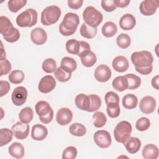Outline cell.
Here are the masks:
<instances>
[{
    "label": "cell",
    "mask_w": 159,
    "mask_h": 159,
    "mask_svg": "<svg viewBox=\"0 0 159 159\" xmlns=\"http://www.w3.org/2000/svg\"><path fill=\"white\" fill-rule=\"evenodd\" d=\"M6 52L4 50V47L2 45V43L1 42V58H6Z\"/></svg>",
    "instance_id": "obj_55"
},
{
    "label": "cell",
    "mask_w": 159,
    "mask_h": 159,
    "mask_svg": "<svg viewBox=\"0 0 159 159\" xmlns=\"http://www.w3.org/2000/svg\"><path fill=\"white\" fill-rule=\"evenodd\" d=\"M132 128L131 124L126 120L119 122L114 130L115 140L119 143H124L130 137Z\"/></svg>",
    "instance_id": "obj_8"
},
{
    "label": "cell",
    "mask_w": 159,
    "mask_h": 159,
    "mask_svg": "<svg viewBox=\"0 0 159 159\" xmlns=\"http://www.w3.org/2000/svg\"><path fill=\"white\" fill-rule=\"evenodd\" d=\"M97 31H98L97 28L90 27L88 24H86L85 22L82 24L80 29V32L81 35L88 39L94 38L97 34Z\"/></svg>",
    "instance_id": "obj_28"
},
{
    "label": "cell",
    "mask_w": 159,
    "mask_h": 159,
    "mask_svg": "<svg viewBox=\"0 0 159 159\" xmlns=\"http://www.w3.org/2000/svg\"><path fill=\"white\" fill-rule=\"evenodd\" d=\"M112 65L115 71L119 73H122L128 70L129 63L126 57L119 55L114 58Z\"/></svg>",
    "instance_id": "obj_19"
},
{
    "label": "cell",
    "mask_w": 159,
    "mask_h": 159,
    "mask_svg": "<svg viewBox=\"0 0 159 159\" xmlns=\"http://www.w3.org/2000/svg\"><path fill=\"white\" fill-rule=\"evenodd\" d=\"M42 68L43 70L47 73H53L57 70L56 61L52 58H47L43 61L42 64Z\"/></svg>",
    "instance_id": "obj_39"
},
{
    "label": "cell",
    "mask_w": 159,
    "mask_h": 159,
    "mask_svg": "<svg viewBox=\"0 0 159 159\" xmlns=\"http://www.w3.org/2000/svg\"><path fill=\"white\" fill-rule=\"evenodd\" d=\"M60 67L65 71L71 73L76 70L77 63L74 58L69 57H65L60 61Z\"/></svg>",
    "instance_id": "obj_23"
},
{
    "label": "cell",
    "mask_w": 159,
    "mask_h": 159,
    "mask_svg": "<svg viewBox=\"0 0 159 159\" xmlns=\"http://www.w3.org/2000/svg\"><path fill=\"white\" fill-rule=\"evenodd\" d=\"M158 81H159V76L158 75H156L155 76H154L152 80V85L153 86V88H154L155 89H156L157 90H158L159 89V83H158Z\"/></svg>",
    "instance_id": "obj_54"
},
{
    "label": "cell",
    "mask_w": 159,
    "mask_h": 159,
    "mask_svg": "<svg viewBox=\"0 0 159 159\" xmlns=\"http://www.w3.org/2000/svg\"><path fill=\"white\" fill-rule=\"evenodd\" d=\"M69 131L73 135L81 137L86 134V129L84 125L80 123H73L70 126Z\"/></svg>",
    "instance_id": "obj_33"
},
{
    "label": "cell",
    "mask_w": 159,
    "mask_h": 159,
    "mask_svg": "<svg viewBox=\"0 0 159 159\" xmlns=\"http://www.w3.org/2000/svg\"><path fill=\"white\" fill-rule=\"evenodd\" d=\"M30 39L34 43L41 45L45 43L47 40V34L45 30L41 27H36L30 32Z\"/></svg>",
    "instance_id": "obj_17"
},
{
    "label": "cell",
    "mask_w": 159,
    "mask_h": 159,
    "mask_svg": "<svg viewBox=\"0 0 159 159\" xmlns=\"http://www.w3.org/2000/svg\"><path fill=\"white\" fill-rule=\"evenodd\" d=\"M112 72L109 67L104 64L99 65L94 71L95 79L101 83L107 81L111 77Z\"/></svg>",
    "instance_id": "obj_14"
},
{
    "label": "cell",
    "mask_w": 159,
    "mask_h": 159,
    "mask_svg": "<svg viewBox=\"0 0 159 159\" xmlns=\"http://www.w3.org/2000/svg\"><path fill=\"white\" fill-rule=\"evenodd\" d=\"M10 89V84L7 81H0V96L2 97L7 94Z\"/></svg>",
    "instance_id": "obj_49"
},
{
    "label": "cell",
    "mask_w": 159,
    "mask_h": 159,
    "mask_svg": "<svg viewBox=\"0 0 159 159\" xmlns=\"http://www.w3.org/2000/svg\"><path fill=\"white\" fill-rule=\"evenodd\" d=\"M34 117L33 109L30 107H25L21 109L19 114V118L20 121L28 124L32 120Z\"/></svg>",
    "instance_id": "obj_31"
},
{
    "label": "cell",
    "mask_w": 159,
    "mask_h": 159,
    "mask_svg": "<svg viewBox=\"0 0 159 159\" xmlns=\"http://www.w3.org/2000/svg\"><path fill=\"white\" fill-rule=\"evenodd\" d=\"M136 24V20L135 17L131 14H125L123 15L120 20V27L124 30H132Z\"/></svg>",
    "instance_id": "obj_21"
},
{
    "label": "cell",
    "mask_w": 159,
    "mask_h": 159,
    "mask_svg": "<svg viewBox=\"0 0 159 159\" xmlns=\"http://www.w3.org/2000/svg\"><path fill=\"white\" fill-rule=\"evenodd\" d=\"M150 126V121L147 117H142L135 123V127L139 131H145Z\"/></svg>",
    "instance_id": "obj_44"
},
{
    "label": "cell",
    "mask_w": 159,
    "mask_h": 159,
    "mask_svg": "<svg viewBox=\"0 0 159 159\" xmlns=\"http://www.w3.org/2000/svg\"><path fill=\"white\" fill-rule=\"evenodd\" d=\"M158 148L154 144H147L142 150V157L145 159H157L158 157Z\"/></svg>",
    "instance_id": "obj_22"
},
{
    "label": "cell",
    "mask_w": 159,
    "mask_h": 159,
    "mask_svg": "<svg viewBox=\"0 0 159 159\" xmlns=\"http://www.w3.org/2000/svg\"><path fill=\"white\" fill-rule=\"evenodd\" d=\"M128 81L129 89H135L138 88L141 84V79L139 76L134 74H127L124 76Z\"/></svg>",
    "instance_id": "obj_36"
},
{
    "label": "cell",
    "mask_w": 159,
    "mask_h": 159,
    "mask_svg": "<svg viewBox=\"0 0 159 159\" xmlns=\"http://www.w3.org/2000/svg\"><path fill=\"white\" fill-rule=\"evenodd\" d=\"M107 113L111 118H116L117 117L120 112L119 104L114 105V106H108L106 109Z\"/></svg>",
    "instance_id": "obj_47"
},
{
    "label": "cell",
    "mask_w": 159,
    "mask_h": 159,
    "mask_svg": "<svg viewBox=\"0 0 159 159\" xmlns=\"http://www.w3.org/2000/svg\"><path fill=\"white\" fill-rule=\"evenodd\" d=\"M80 57L82 64L86 67H91L97 61L96 54L91 50L84 52Z\"/></svg>",
    "instance_id": "obj_25"
},
{
    "label": "cell",
    "mask_w": 159,
    "mask_h": 159,
    "mask_svg": "<svg viewBox=\"0 0 159 159\" xmlns=\"http://www.w3.org/2000/svg\"><path fill=\"white\" fill-rule=\"evenodd\" d=\"M11 129L15 137L19 140L26 139L29 134V125L22 122H17L12 126Z\"/></svg>",
    "instance_id": "obj_15"
},
{
    "label": "cell",
    "mask_w": 159,
    "mask_h": 159,
    "mask_svg": "<svg viewBox=\"0 0 159 159\" xmlns=\"http://www.w3.org/2000/svg\"><path fill=\"white\" fill-rule=\"evenodd\" d=\"M79 24L78 16L73 12H68L59 25V32L64 36L71 35L76 32Z\"/></svg>",
    "instance_id": "obj_2"
},
{
    "label": "cell",
    "mask_w": 159,
    "mask_h": 159,
    "mask_svg": "<svg viewBox=\"0 0 159 159\" xmlns=\"http://www.w3.org/2000/svg\"><path fill=\"white\" fill-rule=\"evenodd\" d=\"M141 141L137 137H130L124 143L127 151L130 154L138 152L141 147Z\"/></svg>",
    "instance_id": "obj_20"
},
{
    "label": "cell",
    "mask_w": 159,
    "mask_h": 159,
    "mask_svg": "<svg viewBox=\"0 0 159 159\" xmlns=\"http://www.w3.org/2000/svg\"><path fill=\"white\" fill-rule=\"evenodd\" d=\"M135 70L139 73L140 74L142 75H147L150 74L153 70V65H150L145 68H137V67H135Z\"/></svg>",
    "instance_id": "obj_52"
},
{
    "label": "cell",
    "mask_w": 159,
    "mask_h": 159,
    "mask_svg": "<svg viewBox=\"0 0 159 159\" xmlns=\"http://www.w3.org/2000/svg\"><path fill=\"white\" fill-rule=\"evenodd\" d=\"M56 86V81L52 75H46L39 81L38 89L40 92L47 94L51 92Z\"/></svg>",
    "instance_id": "obj_12"
},
{
    "label": "cell",
    "mask_w": 159,
    "mask_h": 159,
    "mask_svg": "<svg viewBox=\"0 0 159 159\" xmlns=\"http://www.w3.org/2000/svg\"><path fill=\"white\" fill-rule=\"evenodd\" d=\"M54 75L55 78L58 81L62 83L68 81L71 77V73L65 71L62 68H61L60 66L57 68L54 72Z\"/></svg>",
    "instance_id": "obj_42"
},
{
    "label": "cell",
    "mask_w": 159,
    "mask_h": 159,
    "mask_svg": "<svg viewBox=\"0 0 159 159\" xmlns=\"http://www.w3.org/2000/svg\"><path fill=\"white\" fill-rule=\"evenodd\" d=\"M68 7L72 9H80L83 3V0H68L67 1Z\"/></svg>",
    "instance_id": "obj_50"
},
{
    "label": "cell",
    "mask_w": 159,
    "mask_h": 159,
    "mask_svg": "<svg viewBox=\"0 0 159 159\" xmlns=\"http://www.w3.org/2000/svg\"><path fill=\"white\" fill-rule=\"evenodd\" d=\"M157 106L156 100L150 96H146L142 98L139 103L140 111L145 114H150L154 112Z\"/></svg>",
    "instance_id": "obj_13"
},
{
    "label": "cell",
    "mask_w": 159,
    "mask_h": 159,
    "mask_svg": "<svg viewBox=\"0 0 159 159\" xmlns=\"http://www.w3.org/2000/svg\"><path fill=\"white\" fill-rule=\"evenodd\" d=\"M93 139L95 143L99 147L102 148L109 147L112 142V139L109 132L105 130L96 131L93 135Z\"/></svg>",
    "instance_id": "obj_9"
},
{
    "label": "cell",
    "mask_w": 159,
    "mask_h": 159,
    "mask_svg": "<svg viewBox=\"0 0 159 159\" xmlns=\"http://www.w3.org/2000/svg\"><path fill=\"white\" fill-rule=\"evenodd\" d=\"M37 114L40 120L45 124L50 123L53 118V111L49 103L45 101H39L35 106Z\"/></svg>",
    "instance_id": "obj_6"
},
{
    "label": "cell",
    "mask_w": 159,
    "mask_h": 159,
    "mask_svg": "<svg viewBox=\"0 0 159 159\" xmlns=\"http://www.w3.org/2000/svg\"><path fill=\"white\" fill-rule=\"evenodd\" d=\"M26 0H10L7 2V6L10 11L17 12L27 3Z\"/></svg>",
    "instance_id": "obj_41"
},
{
    "label": "cell",
    "mask_w": 159,
    "mask_h": 159,
    "mask_svg": "<svg viewBox=\"0 0 159 159\" xmlns=\"http://www.w3.org/2000/svg\"><path fill=\"white\" fill-rule=\"evenodd\" d=\"M37 12L36 10L27 9L16 17V23L20 27H31L37 22Z\"/></svg>",
    "instance_id": "obj_5"
},
{
    "label": "cell",
    "mask_w": 159,
    "mask_h": 159,
    "mask_svg": "<svg viewBox=\"0 0 159 159\" xmlns=\"http://www.w3.org/2000/svg\"><path fill=\"white\" fill-rule=\"evenodd\" d=\"M75 101L78 109L88 112L90 107V99L88 96L84 94H79L76 96Z\"/></svg>",
    "instance_id": "obj_24"
},
{
    "label": "cell",
    "mask_w": 159,
    "mask_h": 159,
    "mask_svg": "<svg viewBox=\"0 0 159 159\" xmlns=\"http://www.w3.org/2000/svg\"><path fill=\"white\" fill-rule=\"evenodd\" d=\"M80 51L78 54L77 55L78 57H80L83 53H84V52L90 50L91 47L89 44L85 42V41H80Z\"/></svg>",
    "instance_id": "obj_51"
},
{
    "label": "cell",
    "mask_w": 159,
    "mask_h": 159,
    "mask_svg": "<svg viewBox=\"0 0 159 159\" xmlns=\"http://www.w3.org/2000/svg\"><path fill=\"white\" fill-rule=\"evenodd\" d=\"M101 6L106 12H112L117 8L114 2V0H102Z\"/></svg>",
    "instance_id": "obj_48"
},
{
    "label": "cell",
    "mask_w": 159,
    "mask_h": 159,
    "mask_svg": "<svg viewBox=\"0 0 159 159\" xmlns=\"http://www.w3.org/2000/svg\"><path fill=\"white\" fill-rule=\"evenodd\" d=\"M83 18L85 23L89 26L97 28L102 21L103 15L94 7L89 6L83 11Z\"/></svg>",
    "instance_id": "obj_4"
},
{
    "label": "cell",
    "mask_w": 159,
    "mask_h": 159,
    "mask_svg": "<svg viewBox=\"0 0 159 159\" xmlns=\"http://www.w3.org/2000/svg\"><path fill=\"white\" fill-rule=\"evenodd\" d=\"M159 6L158 0H145L141 2L139 6V10L144 16H152L154 14Z\"/></svg>",
    "instance_id": "obj_11"
},
{
    "label": "cell",
    "mask_w": 159,
    "mask_h": 159,
    "mask_svg": "<svg viewBox=\"0 0 159 159\" xmlns=\"http://www.w3.org/2000/svg\"><path fill=\"white\" fill-rule=\"evenodd\" d=\"M11 64L6 58H0V76L8 74L11 70Z\"/></svg>",
    "instance_id": "obj_46"
},
{
    "label": "cell",
    "mask_w": 159,
    "mask_h": 159,
    "mask_svg": "<svg viewBox=\"0 0 159 159\" xmlns=\"http://www.w3.org/2000/svg\"><path fill=\"white\" fill-rule=\"evenodd\" d=\"M73 113L71 111L66 107L60 109L56 114V120L61 125H65L71 122Z\"/></svg>",
    "instance_id": "obj_16"
},
{
    "label": "cell",
    "mask_w": 159,
    "mask_h": 159,
    "mask_svg": "<svg viewBox=\"0 0 159 159\" xmlns=\"http://www.w3.org/2000/svg\"><path fill=\"white\" fill-rule=\"evenodd\" d=\"M104 99L107 106L119 104V97L118 94L114 91L107 92L105 94Z\"/></svg>",
    "instance_id": "obj_43"
},
{
    "label": "cell",
    "mask_w": 159,
    "mask_h": 159,
    "mask_svg": "<svg viewBox=\"0 0 159 159\" xmlns=\"http://www.w3.org/2000/svg\"><path fill=\"white\" fill-rule=\"evenodd\" d=\"M0 33L4 39L10 43L17 42L20 38V32L13 26L11 20L6 16L0 17Z\"/></svg>",
    "instance_id": "obj_1"
},
{
    "label": "cell",
    "mask_w": 159,
    "mask_h": 159,
    "mask_svg": "<svg viewBox=\"0 0 159 159\" xmlns=\"http://www.w3.org/2000/svg\"><path fill=\"white\" fill-rule=\"evenodd\" d=\"M138 104L137 96L133 94L125 95L122 98V106L127 109H133L135 108Z\"/></svg>",
    "instance_id": "obj_29"
},
{
    "label": "cell",
    "mask_w": 159,
    "mask_h": 159,
    "mask_svg": "<svg viewBox=\"0 0 159 159\" xmlns=\"http://www.w3.org/2000/svg\"><path fill=\"white\" fill-rule=\"evenodd\" d=\"M112 85L115 90L123 91L128 88V81L124 76H119L113 80Z\"/></svg>",
    "instance_id": "obj_27"
},
{
    "label": "cell",
    "mask_w": 159,
    "mask_h": 159,
    "mask_svg": "<svg viewBox=\"0 0 159 159\" xmlns=\"http://www.w3.org/2000/svg\"><path fill=\"white\" fill-rule=\"evenodd\" d=\"M93 124L97 128L102 127L107 122L106 114L101 111H97L93 115Z\"/></svg>",
    "instance_id": "obj_34"
},
{
    "label": "cell",
    "mask_w": 159,
    "mask_h": 159,
    "mask_svg": "<svg viewBox=\"0 0 159 159\" xmlns=\"http://www.w3.org/2000/svg\"><path fill=\"white\" fill-rule=\"evenodd\" d=\"M28 92L24 86H18L16 88L11 95V99L13 104L17 106L23 105L27 100Z\"/></svg>",
    "instance_id": "obj_10"
},
{
    "label": "cell",
    "mask_w": 159,
    "mask_h": 159,
    "mask_svg": "<svg viewBox=\"0 0 159 159\" xmlns=\"http://www.w3.org/2000/svg\"><path fill=\"white\" fill-rule=\"evenodd\" d=\"M78 154L77 149L73 146L66 147L63 152L62 158L63 159H74L76 157Z\"/></svg>",
    "instance_id": "obj_45"
},
{
    "label": "cell",
    "mask_w": 159,
    "mask_h": 159,
    "mask_svg": "<svg viewBox=\"0 0 159 159\" xmlns=\"http://www.w3.org/2000/svg\"><path fill=\"white\" fill-rule=\"evenodd\" d=\"M48 135L47 128L39 124H35L32 127L31 130V137L37 141H41L44 140Z\"/></svg>",
    "instance_id": "obj_18"
},
{
    "label": "cell",
    "mask_w": 159,
    "mask_h": 159,
    "mask_svg": "<svg viewBox=\"0 0 159 159\" xmlns=\"http://www.w3.org/2000/svg\"><path fill=\"white\" fill-rule=\"evenodd\" d=\"M8 152L12 157L22 158L24 155V147L20 143L14 142L9 147Z\"/></svg>",
    "instance_id": "obj_26"
},
{
    "label": "cell",
    "mask_w": 159,
    "mask_h": 159,
    "mask_svg": "<svg viewBox=\"0 0 159 159\" xmlns=\"http://www.w3.org/2000/svg\"><path fill=\"white\" fill-rule=\"evenodd\" d=\"M90 99V107L88 112H94L98 111L101 106V99L100 97L96 94H89V96Z\"/></svg>",
    "instance_id": "obj_40"
},
{
    "label": "cell",
    "mask_w": 159,
    "mask_h": 159,
    "mask_svg": "<svg viewBox=\"0 0 159 159\" xmlns=\"http://www.w3.org/2000/svg\"><path fill=\"white\" fill-rule=\"evenodd\" d=\"M66 51L73 55H78L80 48V42L76 39H70L66 42L65 45Z\"/></svg>",
    "instance_id": "obj_35"
},
{
    "label": "cell",
    "mask_w": 159,
    "mask_h": 159,
    "mask_svg": "<svg viewBox=\"0 0 159 159\" xmlns=\"http://www.w3.org/2000/svg\"><path fill=\"white\" fill-rule=\"evenodd\" d=\"M61 12L60 8L55 5L46 7L41 13V22L44 25L54 24L59 20Z\"/></svg>",
    "instance_id": "obj_3"
},
{
    "label": "cell",
    "mask_w": 159,
    "mask_h": 159,
    "mask_svg": "<svg viewBox=\"0 0 159 159\" xmlns=\"http://www.w3.org/2000/svg\"><path fill=\"white\" fill-rule=\"evenodd\" d=\"M13 132L7 128H2L0 130V146L2 147L9 143L12 139Z\"/></svg>",
    "instance_id": "obj_32"
},
{
    "label": "cell",
    "mask_w": 159,
    "mask_h": 159,
    "mask_svg": "<svg viewBox=\"0 0 159 159\" xmlns=\"http://www.w3.org/2000/svg\"><path fill=\"white\" fill-rule=\"evenodd\" d=\"M102 34L106 37H112L117 32L116 25L112 22H107L102 27Z\"/></svg>",
    "instance_id": "obj_30"
},
{
    "label": "cell",
    "mask_w": 159,
    "mask_h": 159,
    "mask_svg": "<svg viewBox=\"0 0 159 159\" xmlns=\"http://www.w3.org/2000/svg\"><path fill=\"white\" fill-rule=\"evenodd\" d=\"M24 73L22 71L16 70H13L9 75V80L12 84H20L24 80Z\"/></svg>",
    "instance_id": "obj_38"
},
{
    "label": "cell",
    "mask_w": 159,
    "mask_h": 159,
    "mask_svg": "<svg viewBox=\"0 0 159 159\" xmlns=\"http://www.w3.org/2000/svg\"><path fill=\"white\" fill-rule=\"evenodd\" d=\"M130 2V0H114V2L116 7L121 8L127 7L129 4Z\"/></svg>",
    "instance_id": "obj_53"
},
{
    "label": "cell",
    "mask_w": 159,
    "mask_h": 159,
    "mask_svg": "<svg viewBox=\"0 0 159 159\" xmlns=\"http://www.w3.org/2000/svg\"><path fill=\"white\" fill-rule=\"evenodd\" d=\"M130 59L135 67L137 68H145L150 66L153 61V57L152 53L147 50L132 53Z\"/></svg>",
    "instance_id": "obj_7"
},
{
    "label": "cell",
    "mask_w": 159,
    "mask_h": 159,
    "mask_svg": "<svg viewBox=\"0 0 159 159\" xmlns=\"http://www.w3.org/2000/svg\"><path fill=\"white\" fill-rule=\"evenodd\" d=\"M116 43L119 47L122 49H125L130 46L131 43V39L128 34L122 33L117 36Z\"/></svg>",
    "instance_id": "obj_37"
}]
</instances>
